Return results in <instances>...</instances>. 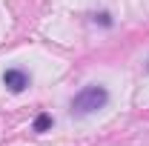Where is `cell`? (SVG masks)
Here are the masks:
<instances>
[{
	"instance_id": "cell-1",
	"label": "cell",
	"mask_w": 149,
	"mask_h": 146,
	"mask_svg": "<svg viewBox=\"0 0 149 146\" xmlns=\"http://www.w3.org/2000/svg\"><path fill=\"white\" fill-rule=\"evenodd\" d=\"M106 100H109V92L103 89V86H97V83L83 86V89L72 97V115L74 117H86V115H92V112L103 109Z\"/></svg>"
},
{
	"instance_id": "cell-2",
	"label": "cell",
	"mask_w": 149,
	"mask_h": 146,
	"mask_svg": "<svg viewBox=\"0 0 149 146\" xmlns=\"http://www.w3.org/2000/svg\"><path fill=\"white\" fill-rule=\"evenodd\" d=\"M3 86L17 95V92H23L29 86V74L23 72V69H6V72H3Z\"/></svg>"
},
{
	"instance_id": "cell-3",
	"label": "cell",
	"mask_w": 149,
	"mask_h": 146,
	"mask_svg": "<svg viewBox=\"0 0 149 146\" xmlns=\"http://www.w3.org/2000/svg\"><path fill=\"white\" fill-rule=\"evenodd\" d=\"M32 129L35 132H46V129H52V115L49 112H40L35 117V123H32Z\"/></svg>"
},
{
	"instance_id": "cell-4",
	"label": "cell",
	"mask_w": 149,
	"mask_h": 146,
	"mask_svg": "<svg viewBox=\"0 0 149 146\" xmlns=\"http://www.w3.org/2000/svg\"><path fill=\"white\" fill-rule=\"evenodd\" d=\"M95 23H100V26H112V17L106 12H100V15H95Z\"/></svg>"
},
{
	"instance_id": "cell-5",
	"label": "cell",
	"mask_w": 149,
	"mask_h": 146,
	"mask_svg": "<svg viewBox=\"0 0 149 146\" xmlns=\"http://www.w3.org/2000/svg\"><path fill=\"white\" fill-rule=\"evenodd\" d=\"M146 72H149V60H146Z\"/></svg>"
}]
</instances>
